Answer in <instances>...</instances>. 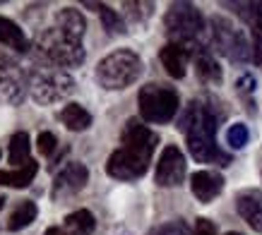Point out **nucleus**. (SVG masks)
Returning a JSON list of instances; mask_svg holds the SVG:
<instances>
[{
  "instance_id": "2f4dec72",
  "label": "nucleus",
  "mask_w": 262,
  "mask_h": 235,
  "mask_svg": "<svg viewBox=\"0 0 262 235\" xmlns=\"http://www.w3.org/2000/svg\"><path fill=\"white\" fill-rule=\"evenodd\" d=\"M5 204H8V199H5V195H0V209H3Z\"/></svg>"
},
{
  "instance_id": "7ed1b4c3",
  "label": "nucleus",
  "mask_w": 262,
  "mask_h": 235,
  "mask_svg": "<svg viewBox=\"0 0 262 235\" xmlns=\"http://www.w3.org/2000/svg\"><path fill=\"white\" fill-rule=\"evenodd\" d=\"M164 27H166V36L171 39V43L185 46L192 55L207 48L202 43L205 17L192 3H171L164 15Z\"/></svg>"
},
{
  "instance_id": "2eb2a0df",
  "label": "nucleus",
  "mask_w": 262,
  "mask_h": 235,
  "mask_svg": "<svg viewBox=\"0 0 262 235\" xmlns=\"http://www.w3.org/2000/svg\"><path fill=\"white\" fill-rule=\"evenodd\" d=\"M192 53L185 46H178V43H171L168 41L166 46L159 51V60L164 65V70L168 72V77L173 79H183L185 72H188V63H190Z\"/></svg>"
},
{
  "instance_id": "39448f33",
  "label": "nucleus",
  "mask_w": 262,
  "mask_h": 235,
  "mask_svg": "<svg viewBox=\"0 0 262 235\" xmlns=\"http://www.w3.org/2000/svg\"><path fill=\"white\" fill-rule=\"evenodd\" d=\"M27 82H29V96L39 106H53L75 91V79L65 70L48 63H34L27 72Z\"/></svg>"
},
{
  "instance_id": "4468645a",
  "label": "nucleus",
  "mask_w": 262,
  "mask_h": 235,
  "mask_svg": "<svg viewBox=\"0 0 262 235\" xmlns=\"http://www.w3.org/2000/svg\"><path fill=\"white\" fill-rule=\"evenodd\" d=\"M233 8L253 32V63L262 65V3H236Z\"/></svg>"
},
{
  "instance_id": "0eeeda50",
  "label": "nucleus",
  "mask_w": 262,
  "mask_h": 235,
  "mask_svg": "<svg viewBox=\"0 0 262 235\" xmlns=\"http://www.w3.org/2000/svg\"><path fill=\"white\" fill-rule=\"evenodd\" d=\"M137 108H140V118L144 123L166 125L173 120L178 108H181V96L173 86L149 82L137 94Z\"/></svg>"
},
{
  "instance_id": "423d86ee",
  "label": "nucleus",
  "mask_w": 262,
  "mask_h": 235,
  "mask_svg": "<svg viewBox=\"0 0 262 235\" xmlns=\"http://www.w3.org/2000/svg\"><path fill=\"white\" fill-rule=\"evenodd\" d=\"M142 75V60L135 51L118 48L99 60L96 65V82L108 91H120L133 86Z\"/></svg>"
},
{
  "instance_id": "72a5a7b5",
  "label": "nucleus",
  "mask_w": 262,
  "mask_h": 235,
  "mask_svg": "<svg viewBox=\"0 0 262 235\" xmlns=\"http://www.w3.org/2000/svg\"><path fill=\"white\" fill-rule=\"evenodd\" d=\"M0 156H3V151H0Z\"/></svg>"
},
{
  "instance_id": "cd10ccee",
  "label": "nucleus",
  "mask_w": 262,
  "mask_h": 235,
  "mask_svg": "<svg viewBox=\"0 0 262 235\" xmlns=\"http://www.w3.org/2000/svg\"><path fill=\"white\" fill-rule=\"evenodd\" d=\"M36 149L41 156H53V151L58 149V139L53 132H39L36 137Z\"/></svg>"
},
{
  "instance_id": "f257e3e1",
  "label": "nucleus",
  "mask_w": 262,
  "mask_h": 235,
  "mask_svg": "<svg viewBox=\"0 0 262 235\" xmlns=\"http://www.w3.org/2000/svg\"><path fill=\"white\" fill-rule=\"evenodd\" d=\"M157 144H159V134L151 132L147 125H142V120L130 118L120 132V147L108 156L106 173L116 180L142 178L151 163Z\"/></svg>"
},
{
  "instance_id": "f8f14e48",
  "label": "nucleus",
  "mask_w": 262,
  "mask_h": 235,
  "mask_svg": "<svg viewBox=\"0 0 262 235\" xmlns=\"http://www.w3.org/2000/svg\"><path fill=\"white\" fill-rule=\"evenodd\" d=\"M224 175L216 171H198L190 175V192L202 204L214 202V197L222 195Z\"/></svg>"
},
{
  "instance_id": "a211bd4d",
  "label": "nucleus",
  "mask_w": 262,
  "mask_h": 235,
  "mask_svg": "<svg viewBox=\"0 0 262 235\" xmlns=\"http://www.w3.org/2000/svg\"><path fill=\"white\" fill-rule=\"evenodd\" d=\"M192 58H195V72H198L200 82H205V84H214V86L222 84L224 72H222V67H219V63H216V58L209 53V48L198 51Z\"/></svg>"
},
{
  "instance_id": "4be33fe9",
  "label": "nucleus",
  "mask_w": 262,
  "mask_h": 235,
  "mask_svg": "<svg viewBox=\"0 0 262 235\" xmlns=\"http://www.w3.org/2000/svg\"><path fill=\"white\" fill-rule=\"evenodd\" d=\"M60 123H63L70 132H84L92 127V113L80 103H68L60 110Z\"/></svg>"
},
{
  "instance_id": "20e7f679",
  "label": "nucleus",
  "mask_w": 262,
  "mask_h": 235,
  "mask_svg": "<svg viewBox=\"0 0 262 235\" xmlns=\"http://www.w3.org/2000/svg\"><path fill=\"white\" fill-rule=\"evenodd\" d=\"M32 48L41 58V63H48L53 67H80L87 60V51L82 46V41L70 39L56 27L41 29L32 41Z\"/></svg>"
},
{
  "instance_id": "9b49d317",
  "label": "nucleus",
  "mask_w": 262,
  "mask_h": 235,
  "mask_svg": "<svg viewBox=\"0 0 262 235\" xmlns=\"http://www.w3.org/2000/svg\"><path fill=\"white\" fill-rule=\"evenodd\" d=\"M185 178V156L176 144H168L161 151L154 171V182L159 187H178Z\"/></svg>"
},
{
  "instance_id": "bb28decb",
  "label": "nucleus",
  "mask_w": 262,
  "mask_h": 235,
  "mask_svg": "<svg viewBox=\"0 0 262 235\" xmlns=\"http://www.w3.org/2000/svg\"><path fill=\"white\" fill-rule=\"evenodd\" d=\"M149 235H192V233L183 219H173V221L161 223V226H157V228H151Z\"/></svg>"
},
{
  "instance_id": "6e6552de",
  "label": "nucleus",
  "mask_w": 262,
  "mask_h": 235,
  "mask_svg": "<svg viewBox=\"0 0 262 235\" xmlns=\"http://www.w3.org/2000/svg\"><path fill=\"white\" fill-rule=\"evenodd\" d=\"M209 27H212V46L224 58H229L231 63H248V60H253V46L248 43V36L231 19H226L222 15H214L209 19Z\"/></svg>"
},
{
  "instance_id": "393cba45",
  "label": "nucleus",
  "mask_w": 262,
  "mask_h": 235,
  "mask_svg": "<svg viewBox=\"0 0 262 235\" xmlns=\"http://www.w3.org/2000/svg\"><path fill=\"white\" fill-rule=\"evenodd\" d=\"M125 15L130 17V22L135 24H144L154 15V3H123Z\"/></svg>"
},
{
  "instance_id": "f03ea898",
  "label": "nucleus",
  "mask_w": 262,
  "mask_h": 235,
  "mask_svg": "<svg viewBox=\"0 0 262 235\" xmlns=\"http://www.w3.org/2000/svg\"><path fill=\"white\" fill-rule=\"evenodd\" d=\"M216 118L212 106H205L200 101H190L185 113L178 120V130L185 132L188 139V151L198 163H219V166H229L231 156L224 154L216 147Z\"/></svg>"
},
{
  "instance_id": "dca6fc26",
  "label": "nucleus",
  "mask_w": 262,
  "mask_h": 235,
  "mask_svg": "<svg viewBox=\"0 0 262 235\" xmlns=\"http://www.w3.org/2000/svg\"><path fill=\"white\" fill-rule=\"evenodd\" d=\"M0 48L12 51V53H19V55L32 51V41L27 39V34H24L22 27L3 15H0Z\"/></svg>"
},
{
  "instance_id": "5701e85b",
  "label": "nucleus",
  "mask_w": 262,
  "mask_h": 235,
  "mask_svg": "<svg viewBox=\"0 0 262 235\" xmlns=\"http://www.w3.org/2000/svg\"><path fill=\"white\" fill-rule=\"evenodd\" d=\"M84 8L89 10H94V12H99V17H101V24H103V29L111 34V36H118V34H125V22H123V17L116 12V10H111L106 3H89V0H84L82 3Z\"/></svg>"
},
{
  "instance_id": "7c9ffc66",
  "label": "nucleus",
  "mask_w": 262,
  "mask_h": 235,
  "mask_svg": "<svg viewBox=\"0 0 262 235\" xmlns=\"http://www.w3.org/2000/svg\"><path fill=\"white\" fill-rule=\"evenodd\" d=\"M43 235H70V233H68L65 228H60V226H51V228H48V230H46V233H43Z\"/></svg>"
},
{
  "instance_id": "412c9836",
  "label": "nucleus",
  "mask_w": 262,
  "mask_h": 235,
  "mask_svg": "<svg viewBox=\"0 0 262 235\" xmlns=\"http://www.w3.org/2000/svg\"><path fill=\"white\" fill-rule=\"evenodd\" d=\"M36 216H39L36 202H34V199H24V202H19L15 209L10 212L5 228H8L10 233H17V230H22V228L32 226L34 221H36Z\"/></svg>"
},
{
  "instance_id": "9d476101",
  "label": "nucleus",
  "mask_w": 262,
  "mask_h": 235,
  "mask_svg": "<svg viewBox=\"0 0 262 235\" xmlns=\"http://www.w3.org/2000/svg\"><path fill=\"white\" fill-rule=\"evenodd\" d=\"M89 182V171L87 166L80 163V161H70V163L60 168V173H56L53 178V185H51V199L53 202H65L75 197L77 192L87 187Z\"/></svg>"
},
{
  "instance_id": "c756f323",
  "label": "nucleus",
  "mask_w": 262,
  "mask_h": 235,
  "mask_svg": "<svg viewBox=\"0 0 262 235\" xmlns=\"http://www.w3.org/2000/svg\"><path fill=\"white\" fill-rule=\"evenodd\" d=\"M255 86H257V82H255V77L250 72H246V75H241V77L236 79V89H238V94H243V96L253 94Z\"/></svg>"
},
{
  "instance_id": "aec40b11",
  "label": "nucleus",
  "mask_w": 262,
  "mask_h": 235,
  "mask_svg": "<svg viewBox=\"0 0 262 235\" xmlns=\"http://www.w3.org/2000/svg\"><path fill=\"white\" fill-rule=\"evenodd\" d=\"M39 173V163L32 161V163L22 166V168H12V171H0V187H12V190H22L29 187Z\"/></svg>"
},
{
  "instance_id": "473e14b6",
  "label": "nucleus",
  "mask_w": 262,
  "mask_h": 235,
  "mask_svg": "<svg viewBox=\"0 0 262 235\" xmlns=\"http://www.w3.org/2000/svg\"><path fill=\"white\" fill-rule=\"evenodd\" d=\"M226 235H243V233H236V230H231V233H226Z\"/></svg>"
},
{
  "instance_id": "f3484780",
  "label": "nucleus",
  "mask_w": 262,
  "mask_h": 235,
  "mask_svg": "<svg viewBox=\"0 0 262 235\" xmlns=\"http://www.w3.org/2000/svg\"><path fill=\"white\" fill-rule=\"evenodd\" d=\"M56 29L68 34L70 39L82 41V36L87 32V19L77 8H60L56 12Z\"/></svg>"
},
{
  "instance_id": "6ab92c4d",
  "label": "nucleus",
  "mask_w": 262,
  "mask_h": 235,
  "mask_svg": "<svg viewBox=\"0 0 262 235\" xmlns=\"http://www.w3.org/2000/svg\"><path fill=\"white\" fill-rule=\"evenodd\" d=\"M32 154V142H29V132H15L10 137V149H8V163L12 168H22V166L32 163L34 158L29 156Z\"/></svg>"
},
{
  "instance_id": "1a4fd4ad",
  "label": "nucleus",
  "mask_w": 262,
  "mask_h": 235,
  "mask_svg": "<svg viewBox=\"0 0 262 235\" xmlns=\"http://www.w3.org/2000/svg\"><path fill=\"white\" fill-rule=\"evenodd\" d=\"M27 91H29V82L22 65L0 51V103L19 106Z\"/></svg>"
},
{
  "instance_id": "a878e982",
  "label": "nucleus",
  "mask_w": 262,
  "mask_h": 235,
  "mask_svg": "<svg viewBox=\"0 0 262 235\" xmlns=\"http://www.w3.org/2000/svg\"><path fill=\"white\" fill-rule=\"evenodd\" d=\"M248 139H250V130L243 123H233L226 130V144H229L231 149H243L248 144Z\"/></svg>"
},
{
  "instance_id": "b1692460",
  "label": "nucleus",
  "mask_w": 262,
  "mask_h": 235,
  "mask_svg": "<svg viewBox=\"0 0 262 235\" xmlns=\"http://www.w3.org/2000/svg\"><path fill=\"white\" fill-rule=\"evenodd\" d=\"M63 228L70 235H92L96 230V219L89 209H77L65 216Z\"/></svg>"
},
{
  "instance_id": "ddd939ff",
  "label": "nucleus",
  "mask_w": 262,
  "mask_h": 235,
  "mask_svg": "<svg viewBox=\"0 0 262 235\" xmlns=\"http://www.w3.org/2000/svg\"><path fill=\"white\" fill-rule=\"evenodd\" d=\"M236 212L255 233H262V190H243L236 195Z\"/></svg>"
},
{
  "instance_id": "c85d7f7f",
  "label": "nucleus",
  "mask_w": 262,
  "mask_h": 235,
  "mask_svg": "<svg viewBox=\"0 0 262 235\" xmlns=\"http://www.w3.org/2000/svg\"><path fill=\"white\" fill-rule=\"evenodd\" d=\"M192 235H219V233H216L214 221L205 219V216H200V219H195V228H192Z\"/></svg>"
}]
</instances>
